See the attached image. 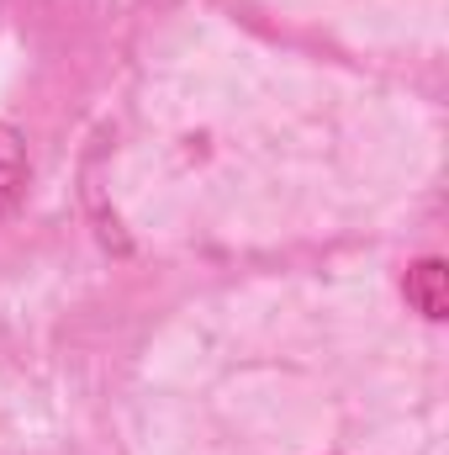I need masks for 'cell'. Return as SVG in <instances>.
Returning a JSON list of instances; mask_svg holds the SVG:
<instances>
[{"mask_svg": "<svg viewBox=\"0 0 449 455\" xmlns=\"http://www.w3.org/2000/svg\"><path fill=\"white\" fill-rule=\"evenodd\" d=\"M32 191V154L16 122H0V218H16Z\"/></svg>", "mask_w": 449, "mask_h": 455, "instance_id": "1", "label": "cell"}, {"mask_svg": "<svg viewBox=\"0 0 449 455\" xmlns=\"http://www.w3.org/2000/svg\"><path fill=\"white\" fill-rule=\"evenodd\" d=\"M402 291H407V302H413V313H418V318H429V323H445V318H449V265L439 259V254L413 259V265H407Z\"/></svg>", "mask_w": 449, "mask_h": 455, "instance_id": "2", "label": "cell"}]
</instances>
